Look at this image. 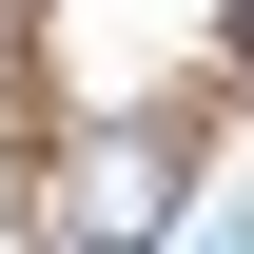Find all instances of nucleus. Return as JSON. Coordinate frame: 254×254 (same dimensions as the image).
<instances>
[{"instance_id":"nucleus-1","label":"nucleus","mask_w":254,"mask_h":254,"mask_svg":"<svg viewBox=\"0 0 254 254\" xmlns=\"http://www.w3.org/2000/svg\"><path fill=\"white\" fill-rule=\"evenodd\" d=\"M20 59H39V137H98V118L195 137L235 78V0H20Z\"/></svg>"},{"instance_id":"nucleus-3","label":"nucleus","mask_w":254,"mask_h":254,"mask_svg":"<svg viewBox=\"0 0 254 254\" xmlns=\"http://www.w3.org/2000/svg\"><path fill=\"white\" fill-rule=\"evenodd\" d=\"M176 254H254V215H176Z\"/></svg>"},{"instance_id":"nucleus-2","label":"nucleus","mask_w":254,"mask_h":254,"mask_svg":"<svg viewBox=\"0 0 254 254\" xmlns=\"http://www.w3.org/2000/svg\"><path fill=\"white\" fill-rule=\"evenodd\" d=\"M195 215V137L98 118V137H20V235L39 254H176Z\"/></svg>"}]
</instances>
